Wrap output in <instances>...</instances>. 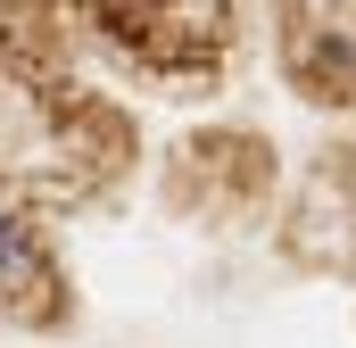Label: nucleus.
Returning <instances> with one entry per match:
<instances>
[{
  "label": "nucleus",
  "mask_w": 356,
  "mask_h": 348,
  "mask_svg": "<svg viewBox=\"0 0 356 348\" xmlns=\"http://www.w3.org/2000/svg\"><path fill=\"white\" fill-rule=\"evenodd\" d=\"M50 290H58V274H50V249H42V224L0 199V307L50 315Z\"/></svg>",
  "instance_id": "f257e3e1"
},
{
  "label": "nucleus",
  "mask_w": 356,
  "mask_h": 348,
  "mask_svg": "<svg viewBox=\"0 0 356 348\" xmlns=\"http://www.w3.org/2000/svg\"><path fill=\"white\" fill-rule=\"evenodd\" d=\"M0 42H8V25H0Z\"/></svg>",
  "instance_id": "f03ea898"
}]
</instances>
